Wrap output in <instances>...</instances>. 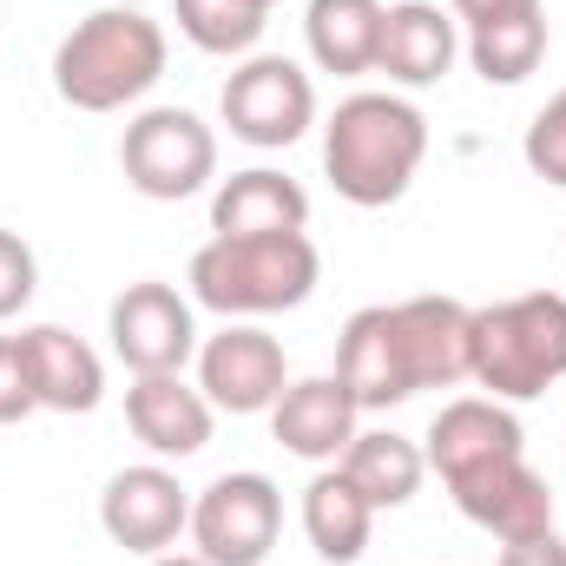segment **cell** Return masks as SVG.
<instances>
[{
  "instance_id": "cell-24",
  "label": "cell",
  "mask_w": 566,
  "mask_h": 566,
  "mask_svg": "<svg viewBox=\"0 0 566 566\" xmlns=\"http://www.w3.org/2000/svg\"><path fill=\"white\" fill-rule=\"evenodd\" d=\"M521 158H527V171L534 178H547V185H560L566 191V86L527 119V139H521Z\"/></svg>"
},
{
  "instance_id": "cell-21",
  "label": "cell",
  "mask_w": 566,
  "mask_h": 566,
  "mask_svg": "<svg viewBox=\"0 0 566 566\" xmlns=\"http://www.w3.org/2000/svg\"><path fill=\"white\" fill-rule=\"evenodd\" d=\"M303 534L316 547V560L329 566H356L369 534H376V507L356 494V481L343 468H323L310 488H303Z\"/></svg>"
},
{
  "instance_id": "cell-22",
  "label": "cell",
  "mask_w": 566,
  "mask_h": 566,
  "mask_svg": "<svg viewBox=\"0 0 566 566\" xmlns=\"http://www.w3.org/2000/svg\"><path fill=\"white\" fill-rule=\"evenodd\" d=\"M468 60H474V73L488 86H521L547 60V7L514 13V20H494V27H474L468 33Z\"/></svg>"
},
{
  "instance_id": "cell-15",
  "label": "cell",
  "mask_w": 566,
  "mask_h": 566,
  "mask_svg": "<svg viewBox=\"0 0 566 566\" xmlns=\"http://www.w3.org/2000/svg\"><path fill=\"white\" fill-rule=\"evenodd\" d=\"M422 441H428L422 448L428 468H434L441 481H454V474H468V468H488V461H501V454H527V434L514 422V409L494 402V396H454V402H441Z\"/></svg>"
},
{
  "instance_id": "cell-27",
  "label": "cell",
  "mask_w": 566,
  "mask_h": 566,
  "mask_svg": "<svg viewBox=\"0 0 566 566\" xmlns=\"http://www.w3.org/2000/svg\"><path fill=\"white\" fill-rule=\"evenodd\" d=\"M534 7H547V0H448V13H454V27H494V20H514V13H534Z\"/></svg>"
},
{
  "instance_id": "cell-25",
  "label": "cell",
  "mask_w": 566,
  "mask_h": 566,
  "mask_svg": "<svg viewBox=\"0 0 566 566\" xmlns=\"http://www.w3.org/2000/svg\"><path fill=\"white\" fill-rule=\"evenodd\" d=\"M33 290H40V258H33V244H27L20 231H0V323L20 316V310L33 303Z\"/></svg>"
},
{
  "instance_id": "cell-26",
  "label": "cell",
  "mask_w": 566,
  "mask_h": 566,
  "mask_svg": "<svg viewBox=\"0 0 566 566\" xmlns=\"http://www.w3.org/2000/svg\"><path fill=\"white\" fill-rule=\"evenodd\" d=\"M40 402H33V382H27V363H20V336H0V428L27 422Z\"/></svg>"
},
{
  "instance_id": "cell-13",
  "label": "cell",
  "mask_w": 566,
  "mask_h": 566,
  "mask_svg": "<svg viewBox=\"0 0 566 566\" xmlns=\"http://www.w3.org/2000/svg\"><path fill=\"white\" fill-rule=\"evenodd\" d=\"M356 428H363V409L343 389V376H303V382L283 389L277 409H271L277 448H290L296 461H316V468H336L343 448L356 441Z\"/></svg>"
},
{
  "instance_id": "cell-17",
  "label": "cell",
  "mask_w": 566,
  "mask_h": 566,
  "mask_svg": "<svg viewBox=\"0 0 566 566\" xmlns=\"http://www.w3.org/2000/svg\"><path fill=\"white\" fill-rule=\"evenodd\" d=\"M211 422H218V409L185 376H133V389H126V428L158 461H191L211 441Z\"/></svg>"
},
{
  "instance_id": "cell-8",
  "label": "cell",
  "mask_w": 566,
  "mask_h": 566,
  "mask_svg": "<svg viewBox=\"0 0 566 566\" xmlns=\"http://www.w3.org/2000/svg\"><path fill=\"white\" fill-rule=\"evenodd\" d=\"M231 139L258 145V151H283L316 126V86L290 53H244V66L224 80L218 99Z\"/></svg>"
},
{
  "instance_id": "cell-11",
  "label": "cell",
  "mask_w": 566,
  "mask_h": 566,
  "mask_svg": "<svg viewBox=\"0 0 566 566\" xmlns=\"http://www.w3.org/2000/svg\"><path fill=\"white\" fill-rule=\"evenodd\" d=\"M99 527L113 547L158 560L178 547V534L191 527V494L178 488V474L165 461H139V468H119L99 494Z\"/></svg>"
},
{
  "instance_id": "cell-6",
  "label": "cell",
  "mask_w": 566,
  "mask_h": 566,
  "mask_svg": "<svg viewBox=\"0 0 566 566\" xmlns=\"http://www.w3.org/2000/svg\"><path fill=\"white\" fill-rule=\"evenodd\" d=\"M119 165L139 198L178 205L218 178V133L191 106H145L119 139Z\"/></svg>"
},
{
  "instance_id": "cell-28",
  "label": "cell",
  "mask_w": 566,
  "mask_h": 566,
  "mask_svg": "<svg viewBox=\"0 0 566 566\" xmlns=\"http://www.w3.org/2000/svg\"><path fill=\"white\" fill-rule=\"evenodd\" d=\"M494 566H566V541H560V534L514 541V547H501V560H494Z\"/></svg>"
},
{
  "instance_id": "cell-30",
  "label": "cell",
  "mask_w": 566,
  "mask_h": 566,
  "mask_svg": "<svg viewBox=\"0 0 566 566\" xmlns=\"http://www.w3.org/2000/svg\"><path fill=\"white\" fill-rule=\"evenodd\" d=\"M119 7H145V0H119Z\"/></svg>"
},
{
  "instance_id": "cell-14",
  "label": "cell",
  "mask_w": 566,
  "mask_h": 566,
  "mask_svg": "<svg viewBox=\"0 0 566 566\" xmlns=\"http://www.w3.org/2000/svg\"><path fill=\"white\" fill-rule=\"evenodd\" d=\"M20 363L33 382V402L53 416H93L106 396V363L86 336L60 329V323H33L20 329Z\"/></svg>"
},
{
  "instance_id": "cell-20",
  "label": "cell",
  "mask_w": 566,
  "mask_h": 566,
  "mask_svg": "<svg viewBox=\"0 0 566 566\" xmlns=\"http://www.w3.org/2000/svg\"><path fill=\"white\" fill-rule=\"evenodd\" d=\"M382 0H310L303 13V40H310V60L336 80H356V73H376V46H382Z\"/></svg>"
},
{
  "instance_id": "cell-31",
  "label": "cell",
  "mask_w": 566,
  "mask_h": 566,
  "mask_svg": "<svg viewBox=\"0 0 566 566\" xmlns=\"http://www.w3.org/2000/svg\"><path fill=\"white\" fill-rule=\"evenodd\" d=\"M264 7H277V0H264Z\"/></svg>"
},
{
  "instance_id": "cell-12",
  "label": "cell",
  "mask_w": 566,
  "mask_h": 566,
  "mask_svg": "<svg viewBox=\"0 0 566 566\" xmlns=\"http://www.w3.org/2000/svg\"><path fill=\"white\" fill-rule=\"evenodd\" d=\"M448 494H454V507H461L481 534H494L501 547L534 541V534H554V488H547V474H541L527 454H501V461H488V468H468V474L448 481Z\"/></svg>"
},
{
  "instance_id": "cell-1",
  "label": "cell",
  "mask_w": 566,
  "mask_h": 566,
  "mask_svg": "<svg viewBox=\"0 0 566 566\" xmlns=\"http://www.w3.org/2000/svg\"><path fill=\"white\" fill-rule=\"evenodd\" d=\"M336 376L363 416H382L422 389L468 382V303L402 296V303L356 310L336 343Z\"/></svg>"
},
{
  "instance_id": "cell-4",
  "label": "cell",
  "mask_w": 566,
  "mask_h": 566,
  "mask_svg": "<svg viewBox=\"0 0 566 566\" xmlns=\"http://www.w3.org/2000/svg\"><path fill=\"white\" fill-rule=\"evenodd\" d=\"M323 258L310 244V231H271V238H211L191 258V303L218 310L224 323H258L303 310L316 296Z\"/></svg>"
},
{
  "instance_id": "cell-5",
  "label": "cell",
  "mask_w": 566,
  "mask_h": 566,
  "mask_svg": "<svg viewBox=\"0 0 566 566\" xmlns=\"http://www.w3.org/2000/svg\"><path fill=\"white\" fill-rule=\"evenodd\" d=\"M468 382L494 402H534L566 382V296L527 290L488 310H468Z\"/></svg>"
},
{
  "instance_id": "cell-2",
  "label": "cell",
  "mask_w": 566,
  "mask_h": 566,
  "mask_svg": "<svg viewBox=\"0 0 566 566\" xmlns=\"http://www.w3.org/2000/svg\"><path fill=\"white\" fill-rule=\"evenodd\" d=\"M165 27L145 7H93L60 46H53V93L73 113H126L165 80Z\"/></svg>"
},
{
  "instance_id": "cell-9",
  "label": "cell",
  "mask_w": 566,
  "mask_h": 566,
  "mask_svg": "<svg viewBox=\"0 0 566 566\" xmlns=\"http://www.w3.org/2000/svg\"><path fill=\"white\" fill-rule=\"evenodd\" d=\"M106 336H113V356L133 376H185V363L198 356V316H191V303L158 277L126 283L113 296Z\"/></svg>"
},
{
  "instance_id": "cell-3",
  "label": "cell",
  "mask_w": 566,
  "mask_h": 566,
  "mask_svg": "<svg viewBox=\"0 0 566 566\" xmlns=\"http://www.w3.org/2000/svg\"><path fill=\"white\" fill-rule=\"evenodd\" d=\"M428 158V119L402 93H349L323 126V171L336 198L382 211L396 205Z\"/></svg>"
},
{
  "instance_id": "cell-19",
  "label": "cell",
  "mask_w": 566,
  "mask_h": 566,
  "mask_svg": "<svg viewBox=\"0 0 566 566\" xmlns=\"http://www.w3.org/2000/svg\"><path fill=\"white\" fill-rule=\"evenodd\" d=\"M336 468H343V474L356 481V494L382 514V507H409V501L422 494L428 454H422V441H409V434H396V428H356V441L343 448Z\"/></svg>"
},
{
  "instance_id": "cell-16",
  "label": "cell",
  "mask_w": 566,
  "mask_h": 566,
  "mask_svg": "<svg viewBox=\"0 0 566 566\" xmlns=\"http://www.w3.org/2000/svg\"><path fill=\"white\" fill-rule=\"evenodd\" d=\"M454 53H461V27H454L448 7H434V0H396L382 13L376 73H389V86H409V93L441 86L448 66H454Z\"/></svg>"
},
{
  "instance_id": "cell-29",
  "label": "cell",
  "mask_w": 566,
  "mask_h": 566,
  "mask_svg": "<svg viewBox=\"0 0 566 566\" xmlns=\"http://www.w3.org/2000/svg\"><path fill=\"white\" fill-rule=\"evenodd\" d=\"M151 566H211V560H205V554H178V547H171V554H158Z\"/></svg>"
},
{
  "instance_id": "cell-18",
  "label": "cell",
  "mask_w": 566,
  "mask_h": 566,
  "mask_svg": "<svg viewBox=\"0 0 566 566\" xmlns=\"http://www.w3.org/2000/svg\"><path fill=\"white\" fill-rule=\"evenodd\" d=\"M271 231H310V191L271 165L231 171L211 191V238H271Z\"/></svg>"
},
{
  "instance_id": "cell-7",
  "label": "cell",
  "mask_w": 566,
  "mask_h": 566,
  "mask_svg": "<svg viewBox=\"0 0 566 566\" xmlns=\"http://www.w3.org/2000/svg\"><path fill=\"white\" fill-rule=\"evenodd\" d=\"M191 554H205L211 566H264L283 534V494L271 474L238 468L218 474L198 501H191Z\"/></svg>"
},
{
  "instance_id": "cell-10",
  "label": "cell",
  "mask_w": 566,
  "mask_h": 566,
  "mask_svg": "<svg viewBox=\"0 0 566 566\" xmlns=\"http://www.w3.org/2000/svg\"><path fill=\"white\" fill-rule=\"evenodd\" d=\"M198 389L218 416H271L290 389L283 343L258 323H224L211 343H198Z\"/></svg>"
},
{
  "instance_id": "cell-23",
  "label": "cell",
  "mask_w": 566,
  "mask_h": 566,
  "mask_svg": "<svg viewBox=\"0 0 566 566\" xmlns=\"http://www.w3.org/2000/svg\"><path fill=\"white\" fill-rule=\"evenodd\" d=\"M264 27H271L264 0H178V33L198 53H218V60L251 53L264 40Z\"/></svg>"
}]
</instances>
